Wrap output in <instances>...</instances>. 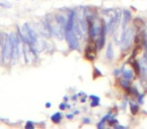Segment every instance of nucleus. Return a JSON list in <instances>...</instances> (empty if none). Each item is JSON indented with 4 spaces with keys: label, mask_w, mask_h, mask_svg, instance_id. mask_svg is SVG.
<instances>
[{
    "label": "nucleus",
    "mask_w": 147,
    "mask_h": 129,
    "mask_svg": "<svg viewBox=\"0 0 147 129\" xmlns=\"http://www.w3.org/2000/svg\"><path fill=\"white\" fill-rule=\"evenodd\" d=\"M143 99H144V94H139L138 99H137L139 104H143Z\"/></svg>",
    "instance_id": "nucleus-12"
},
{
    "label": "nucleus",
    "mask_w": 147,
    "mask_h": 129,
    "mask_svg": "<svg viewBox=\"0 0 147 129\" xmlns=\"http://www.w3.org/2000/svg\"><path fill=\"white\" fill-rule=\"evenodd\" d=\"M114 74H115V75H117V76H118V75H119V70H116V71H115V72H114Z\"/></svg>",
    "instance_id": "nucleus-18"
},
{
    "label": "nucleus",
    "mask_w": 147,
    "mask_h": 129,
    "mask_svg": "<svg viewBox=\"0 0 147 129\" xmlns=\"http://www.w3.org/2000/svg\"><path fill=\"white\" fill-rule=\"evenodd\" d=\"M25 128H33V124L30 121H28V122L26 123V125H25Z\"/></svg>",
    "instance_id": "nucleus-14"
},
{
    "label": "nucleus",
    "mask_w": 147,
    "mask_h": 129,
    "mask_svg": "<svg viewBox=\"0 0 147 129\" xmlns=\"http://www.w3.org/2000/svg\"><path fill=\"white\" fill-rule=\"evenodd\" d=\"M59 108H61V110H65V108H67V104H61V106H59Z\"/></svg>",
    "instance_id": "nucleus-15"
},
{
    "label": "nucleus",
    "mask_w": 147,
    "mask_h": 129,
    "mask_svg": "<svg viewBox=\"0 0 147 129\" xmlns=\"http://www.w3.org/2000/svg\"><path fill=\"white\" fill-rule=\"evenodd\" d=\"M61 120V114L59 112L55 113V114H53V116H51V121H53V122L59 123Z\"/></svg>",
    "instance_id": "nucleus-9"
},
{
    "label": "nucleus",
    "mask_w": 147,
    "mask_h": 129,
    "mask_svg": "<svg viewBox=\"0 0 147 129\" xmlns=\"http://www.w3.org/2000/svg\"><path fill=\"white\" fill-rule=\"evenodd\" d=\"M118 123V120H116V119H111V120H109V124L110 125H114V124H117Z\"/></svg>",
    "instance_id": "nucleus-13"
},
{
    "label": "nucleus",
    "mask_w": 147,
    "mask_h": 129,
    "mask_svg": "<svg viewBox=\"0 0 147 129\" xmlns=\"http://www.w3.org/2000/svg\"><path fill=\"white\" fill-rule=\"evenodd\" d=\"M131 66H132L133 70H134V73L136 75H140V71H141V66H140V63H139L138 61H136V59H134V61L131 63Z\"/></svg>",
    "instance_id": "nucleus-5"
},
{
    "label": "nucleus",
    "mask_w": 147,
    "mask_h": 129,
    "mask_svg": "<svg viewBox=\"0 0 147 129\" xmlns=\"http://www.w3.org/2000/svg\"><path fill=\"white\" fill-rule=\"evenodd\" d=\"M91 43H89L88 47H86V51H85V57L89 61H94L96 59V51H97V43L91 38Z\"/></svg>",
    "instance_id": "nucleus-3"
},
{
    "label": "nucleus",
    "mask_w": 147,
    "mask_h": 129,
    "mask_svg": "<svg viewBox=\"0 0 147 129\" xmlns=\"http://www.w3.org/2000/svg\"><path fill=\"white\" fill-rule=\"evenodd\" d=\"M120 84H121V86L125 89V90H126L128 87H130V82H129V80H127V79H123V80H121Z\"/></svg>",
    "instance_id": "nucleus-10"
},
{
    "label": "nucleus",
    "mask_w": 147,
    "mask_h": 129,
    "mask_svg": "<svg viewBox=\"0 0 147 129\" xmlns=\"http://www.w3.org/2000/svg\"><path fill=\"white\" fill-rule=\"evenodd\" d=\"M12 51H13V47H12V41H11L10 36H7L5 38L4 41V45H3V61L5 63H8L9 59L12 57Z\"/></svg>",
    "instance_id": "nucleus-2"
},
{
    "label": "nucleus",
    "mask_w": 147,
    "mask_h": 129,
    "mask_svg": "<svg viewBox=\"0 0 147 129\" xmlns=\"http://www.w3.org/2000/svg\"><path fill=\"white\" fill-rule=\"evenodd\" d=\"M132 18V14L129 10L125 9L123 10V16H122V31L124 32L125 30L127 29V25H128L129 21L131 20Z\"/></svg>",
    "instance_id": "nucleus-4"
},
{
    "label": "nucleus",
    "mask_w": 147,
    "mask_h": 129,
    "mask_svg": "<svg viewBox=\"0 0 147 129\" xmlns=\"http://www.w3.org/2000/svg\"><path fill=\"white\" fill-rule=\"evenodd\" d=\"M130 111H131V113H132L133 115H136L137 113H138V111H139V106H138V104H135V103H132V102H130Z\"/></svg>",
    "instance_id": "nucleus-8"
},
{
    "label": "nucleus",
    "mask_w": 147,
    "mask_h": 129,
    "mask_svg": "<svg viewBox=\"0 0 147 129\" xmlns=\"http://www.w3.org/2000/svg\"><path fill=\"white\" fill-rule=\"evenodd\" d=\"M133 41H134V29L132 27L127 28L122 33V38H121V47L123 51L128 49L131 47Z\"/></svg>",
    "instance_id": "nucleus-1"
},
{
    "label": "nucleus",
    "mask_w": 147,
    "mask_h": 129,
    "mask_svg": "<svg viewBox=\"0 0 147 129\" xmlns=\"http://www.w3.org/2000/svg\"><path fill=\"white\" fill-rule=\"evenodd\" d=\"M0 6H2V7H9V6H10V4H5V3L0 2Z\"/></svg>",
    "instance_id": "nucleus-16"
},
{
    "label": "nucleus",
    "mask_w": 147,
    "mask_h": 129,
    "mask_svg": "<svg viewBox=\"0 0 147 129\" xmlns=\"http://www.w3.org/2000/svg\"><path fill=\"white\" fill-rule=\"evenodd\" d=\"M106 57L109 61H112L114 59V51H113L112 43H109L108 45V47H107V51H106Z\"/></svg>",
    "instance_id": "nucleus-6"
},
{
    "label": "nucleus",
    "mask_w": 147,
    "mask_h": 129,
    "mask_svg": "<svg viewBox=\"0 0 147 129\" xmlns=\"http://www.w3.org/2000/svg\"><path fill=\"white\" fill-rule=\"evenodd\" d=\"M51 106V103H47V104H45V107H47V108H49Z\"/></svg>",
    "instance_id": "nucleus-17"
},
{
    "label": "nucleus",
    "mask_w": 147,
    "mask_h": 129,
    "mask_svg": "<svg viewBox=\"0 0 147 129\" xmlns=\"http://www.w3.org/2000/svg\"><path fill=\"white\" fill-rule=\"evenodd\" d=\"M121 73H122V76L124 79H127V80H132L133 79V71L132 70H124L123 69L122 71H121Z\"/></svg>",
    "instance_id": "nucleus-7"
},
{
    "label": "nucleus",
    "mask_w": 147,
    "mask_h": 129,
    "mask_svg": "<svg viewBox=\"0 0 147 129\" xmlns=\"http://www.w3.org/2000/svg\"><path fill=\"white\" fill-rule=\"evenodd\" d=\"M90 98H91V99H93V102L91 103V105H92L93 107L98 106V105H99V102H100V99H99L97 96H90Z\"/></svg>",
    "instance_id": "nucleus-11"
}]
</instances>
